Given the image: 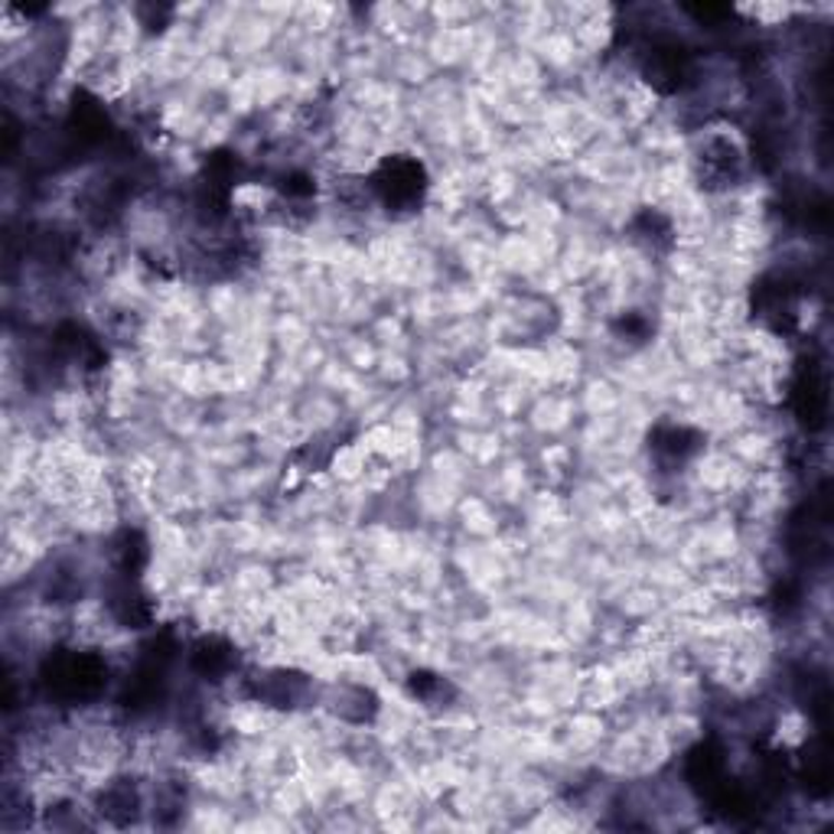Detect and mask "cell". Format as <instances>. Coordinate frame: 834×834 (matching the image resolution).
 <instances>
[{"instance_id":"5b68a950","label":"cell","mask_w":834,"mask_h":834,"mask_svg":"<svg viewBox=\"0 0 834 834\" xmlns=\"http://www.w3.org/2000/svg\"><path fill=\"white\" fill-rule=\"evenodd\" d=\"M189 665L199 678L205 681H222L232 668H235V649L219 640V636H202L192 649H189Z\"/></svg>"},{"instance_id":"6da1fadb","label":"cell","mask_w":834,"mask_h":834,"mask_svg":"<svg viewBox=\"0 0 834 834\" xmlns=\"http://www.w3.org/2000/svg\"><path fill=\"white\" fill-rule=\"evenodd\" d=\"M369 192L388 212H414L424 202L427 174L414 157H388L371 174Z\"/></svg>"},{"instance_id":"9c48e42d","label":"cell","mask_w":834,"mask_h":834,"mask_svg":"<svg viewBox=\"0 0 834 834\" xmlns=\"http://www.w3.org/2000/svg\"><path fill=\"white\" fill-rule=\"evenodd\" d=\"M633 235H636L646 248H652V252L671 248V242H675L671 222H668L661 212H655V209H646V212H640V215L633 219Z\"/></svg>"},{"instance_id":"30bf717a","label":"cell","mask_w":834,"mask_h":834,"mask_svg":"<svg viewBox=\"0 0 834 834\" xmlns=\"http://www.w3.org/2000/svg\"><path fill=\"white\" fill-rule=\"evenodd\" d=\"M111 610H114V616H118L124 626H134V630H141V626H147V623H151V607H147L144 593H141L134 583H127V587H124V590L114 597Z\"/></svg>"},{"instance_id":"7a4b0ae2","label":"cell","mask_w":834,"mask_h":834,"mask_svg":"<svg viewBox=\"0 0 834 834\" xmlns=\"http://www.w3.org/2000/svg\"><path fill=\"white\" fill-rule=\"evenodd\" d=\"M104 678H108L104 661L89 655V652H66L56 661L49 658V665H46V685L63 701L94 698L104 688Z\"/></svg>"},{"instance_id":"277c9868","label":"cell","mask_w":834,"mask_h":834,"mask_svg":"<svg viewBox=\"0 0 834 834\" xmlns=\"http://www.w3.org/2000/svg\"><path fill=\"white\" fill-rule=\"evenodd\" d=\"M792 404H796L799 421L809 431H819L825 424V414H829V385H825L822 371L815 369V366H809V369L799 375Z\"/></svg>"},{"instance_id":"ba28073f","label":"cell","mask_w":834,"mask_h":834,"mask_svg":"<svg viewBox=\"0 0 834 834\" xmlns=\"http://www.w3.org/2000/svg\"><path fill=\"white\" fill-rule=\"evenodd\" d=\"M652 451L668 460V464H685L688 457H694L701 451V437L691 431V427H681V424H668V427H658L652 434Z\"/></svg>"},{"instance_id":"3957f363","label":"cell","mask_w":834,"mask_h":834,"mask_svg":"<svg viewBox=\"0 0 834 834\" xmlns=\"http://www.w3.org/2000/svg\"><path fill=\"white\" fill-rule=\"evenodd\" d=\"M643 73L655 89L661 92H678L688 76H691V56L681 43L675 40H658L652 43L646 59H643Z\"/></svg>"},{"instance_id":"8992f818","label":"cell","mask_w":834,"mask_h":834,"mask_svg":"<svg viewBox=\"0 0 834 834\" xmlns=\"http://www.w3.org/2000/svg\"><path fill=\"white\" fill-rule=\"evenodd\" d=\"M701 167H704V180H708V184H734V180L741 177V151H737L727 137H714V141L704 147Z\"/></svg>"},{"instance_id":"52a82bcc","label":"cell","mask_w":834,"mask_h":834,"mask_svg":"<svg viewBox=\"0 0 834 834\" xmlns=\"http://www.w3.org/2000/svg\"><path fill=\"white\" fill-rule=\"evenodd\" d=\"M258 701L275 704V708H293L307 698V678L297 671H271L265 678H258L255 688Z\"/></svg>"},{"instance_id":"8fae6325","label":"cell","mask_w":834,"mask_h":834,"mask_svg":"<svg viewBox=\"0 0 834 834\" xmlns=\"http://www.w3.org/2000/svg\"><path fill=\"white\" fill-rule=\"evenodd\" d=\"M408 688H411V694H414L418 701H424V704H444V701L454 698V685L444 681V678L434 675V671H414L411 681H408Z\"/></svg>"}]
</instances>
